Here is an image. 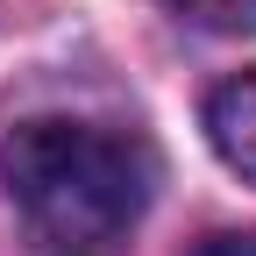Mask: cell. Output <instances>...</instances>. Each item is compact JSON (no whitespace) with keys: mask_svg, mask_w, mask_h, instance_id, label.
I'll list each match as a JSON object with an SVG mask.
<instances>
[{"mask_svg":"<svg viewBox=\"0 0 256 256\" xmlns=\"http://www.w3.org/2000/svg\"><path fill=\"white\" fill-rule=\"evenodd\" d=\"M164 8L214 36H256V0H164Z\"/></svg>","mask_w":256,"mask_h":256,"instance_id":"3957f363","label":"cell"},{"mask_svg":"<svg viewBox=\"0 0 256 256\" xmlns=\"http://www.w3.org/2000/svg\"><path fill=\"white\" fill-rule=\"evenodd\" d=\"M192 256H256V228H242V235H206Z\"/></svg>","mask_w":256,"mask_h":256,"instance_id":"277c9868","label":"cell"},{"mask_svg":"<svg viewBox=\"0 0 256 256\" xmlns=\"http://www.w3.org/2000/svg\"><path fill=\"white\" fill-rule=\"evenodd\" d=\"M0 178H8L14 206L28 214V228H43L50 242H114L121 228H136V214L150 206L156 156L142 136L107 121H22L0 142Z\"/></svg>","mask_w":256,"mask_h":256,"instance_id":"6da1fadb","label":"cell"},{"mask_svg":"<svg viewBox=\"0 0 256 256\" xmlns=\"http://www.w3.org/2000/svg\"><path fill=\"white\" fill-rule=\"evenodd\" d=\"M206 136H214V150H220V164L256 185V72L228 78V86L206 100Z\"/></svg>","mask_w":256,"mask_h":256,"instance_id":"7a4b0ae2","label":"cell"}]
</instances>
